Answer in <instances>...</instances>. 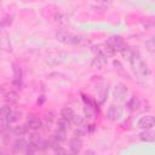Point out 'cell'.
<instances>
[{
    "label": "cell",
    "mask_w": 155,
    "mask_h": 155,
    "mask_svg": "<svg viewBox=\"0 0 155 155\" xmlns=\"http://www.w3.org/2000/svg\"><path fill=\"white\" fill-rule=\"evenodd\" d=\"M107 44L115 51V52H121L126 46L127 44L124 41V39L119 35H114V36H110L107 39Z\"/></svg>",
    "instance_id": "277c9868"
},
{
    "label": "cell",
    "mask_w": 155,
    "mask_h": 155,
    "mask_svg": "<svg viewBox=\"0 0 155 155\" xmlns=\"http://www.w3.org/2000/svg\"><path fill=\"white\" fill-rule=\"evenodd\" d=\"M74 115H75V113H74V110L71 108L64 107L59 113V119H62V120H64V121H67V122H69L71 125V120H73Z\"/></svg>",
    "instance_id": "7c38bea8"
},
{
    "label": "cell",
    "mask_w": 155,
    "mask_h": 155,
    "mask_svg": "<svg viewBox=\"0 0 155 155\" xmlns=\"http://www.w3.org/2000/svg\"><path fill=\"white\" fill-rule=\"evenodd\" d=\"M98 2H102V4H110L113 2V0H97Z\"/></svg>",
    "instance_id": "484cf974"
},
{
    "label": "cell",
    "mask_w": 155,
    "mask_h": 155,
    "mask_svg": "<svg viewBox=\"0 0 155 155\" xmlns=\"http://www.w3.org/2000/svg\"><path fill=\"white\" fill-rule=\"evenodd\" d=\"M145 48H147L148 52L155 53V35L150 36V38L145 41Z\"/></svg>",
    "instance_id": "44dd1931"
},
{
    "label": "cell",
    "mask_w": 155,
    "mask_h": 155,
    "mask_svg": "<svg viewBox=\"0 0 155 155\" xmlns=\"http://www.w3.org/2000/svg\"><path fill=\"white\" fill-rule=\"evenodd\" d=\"M91 51L94 53V56H104V57H111L115 54V51L107 44H96L91 46Z\"/></svg>",
    "instance_id": "3957f363"
},
{
    "label": "cell",
    "mask_w": 155,
    "mask_h": 155,
    "mask_svg": "<svg viewBox=\"0 0 155 155\" xmlns=\"http://www.w3.org/2000/svg\"><path fill=\"white\" fill-rule=\"evenodd\" d=\"M4 99H5V102L7 103V104H13V103H16L17 101H18V93H17V91H13V90H10V91H7L5 94H4Z\"/></svg>",
    "instance_id": "2e32d148"
},
{
    "label": "cell",
    "mask_w": 155,
    "mask_h": 155,
    "mask_svg": "<svg viewBox=\"0 0 155 155\" xmlns=\"http://www.w3.org/2000/svg\"><path fill=\"white\" fill-rule=\"evenodd\" d=\"M92 131H93V125H88V124L84 122V124L76 126V128L74 131V134L78 136V137H81V136H86V134L91 133Z\"/></svg>",
    "instance_id": "30bf717a"
},
{
    "label": "cell",
    "mask_w": 155,
    "mask_h": 155,
    "mask_svg": "<svg viewBox=\"0 0 155 155\" xmlns=\"http://www.w3.org/2000/svg\"><path fill=\"white\" fill-rule=\"evenodd\" d=\"M44 101H45V98H44V96H41V99H40V101L38 99V104H41V103H42Z\"/></svg>",
    "instance_id": "4316f807"
},
{
    "label": "cell",
    "mask_w": 155,
    "mask_h": 155,
    "mask_svg": "<svg viewBox=\"0 0 155 155\" xmlns=\"http://www.w3.org/2000/svg\"><path fill=\"white\" fill-rule=\"evenodd\" d=\"M128 62H130V67H131V69H132V71L136 76H139V78L148 76L149 68H148L147 63L144 62V59L142 58V56L138 51L131 57V59Z\"/></svg>",
    "instance_id": "6da1fadb"
},
{
    "label": "cell",
    "mask_w": 155,
    "mask_h": 155,
    "mask_svg": "<svg viewBox=\"0 0 155 155\" xmlns=\"http://www.w3.org/2000/svg\"><path fill=\"white\" fill-rule=\"evenodd\" d=\"M27 140L23 139L22 137H18L15 142H13V145H12V149L13 151L16 153H19V151H25V147H27Z\"/></svg>",
    "instance_id": "5bb4252c"
},
{
    "label": "cell",
    "mask_w": 155,
    "mask_h": 155,
    "mask_svg": "<svg viewBox=\"0 0 155 155\" xmlns=\"http://www.w3.org/2000/svg\"><path fill=\"white\" fill-rule=\"evenodd\" d=\"M53 121H54V114L52 113V111H46L45 113V126H46V128H50V126L53 124Z\"/></svg>",
    "instance_id": "7402d4cb"
},
{
    "label": "cell",
    "mask_w": 155,
    "mask_h": 155,
    "mask_svg": "<svg viewBox=\"0 0 155 155\" xmlns=\"http://www.w3.org/2000/svg\"><path fill=\"white\" fill-rule=\"evenodd\" d=\"M42 126H44V122L38 116H29L28 120H27V124H25L27 130L28 131H31V132H35V131L41 130Z\"/></svg>",
    "instance_id": "52a82bcc"
},
{
    "label": "cell",
    "mask_w": 155,
    "mask_h": 155,
    "mask_svg": "<svg viewBox=\"0 0 155 155\" xmlns=\"http://www.w3.org/2000/svg\"><path fill=\"white\" fill-rule=\"evenodd\" d=\"M53 151H54L56 154H59V153H61V154H64V153H67V151H65V149H63L61 145L54 147V148H53Z\"/></svg>",
    "instance_id": "d4e9b609"
},
{
    "label": "cell",
    "mask_w": 155,
    "mask_h": 155,
    "mask_svg": "<svg viewBox=\"0 0 155 155\" xmlns=\"http://www.w3.org/2000/svg\"><path fill=\"white\" fill-rule=\"evenodd\" d=\"M127 93H128V90H127V87L124 84H116L115 85L114 91H113V96H114V99L115 101H117V102L126 101Z\"/></svg>",
    "instance_id": "8992f818"
},
{
    "label": "cell",
    "mask_w": 155,
    "mask_h": 155,
    "mask_svg": "<svg viewBox=\"0 0 155 155\" xmlns=\"http://www.w3.org/2000/svg\"><path fill=\"white\" fill-rule=\"evenodd\" d=\"M140 107V101L137 96H132L128 101H127V108L131 110V111H136L138 110Z\"/></svg>",
    "instance_id": "e0dca14e"
},
{
    "label": "cell",
    "mask_w": 155,
    "mask_h": 155,
    "mask_svg": "<svg viewBox=\"0 0 155 155\" xmlns=\"http://www.w3.org/2000/svg\"><path fill=\"white\" fill-rule=\"evenodd\" d=\"M139 138L143 142H154L155 140V132L151 131V128L142 130V132L139 133Z\"/></svg>",
    "instance_id": "4fadbf2b"
},
{
    "label": "cell",
    "mask_w": 155,
    "mask_h": 155,
    "mask_svg": "<svg viewBox=\"0 0 155 155\" xmlns=\"http://www.w3.org/2000/svg\"><path fill=\"white\" fill-rule=\"evenodd\" d=\"M11 111H12V109H11L10 104L6 103L5 105H2L1 107V110H0V120H6L7 121V117L11 114Z\"/></svg>",
    "instance_id": "ffe728a7"
},
{
    "label": "cell",
    "mask_w": 155,
    "mask_h": 155,
    "mask_svg": "<svg viewBox=\"0 0 155 155\" xmlns=\"http://www.w3.org/2000/svg\"><path fill=\"white\" fill-rule=\"evenodd\" d=\"M155 126V117L151 115H144L140 116L139 120L137 121V127L140 130H148V128H153Z\"/></svg>",
    "instance_id": "ba28073f"
},
{
    "label": "cell",
    "mask_w": 155,
    "mask_h": 155,
    "mask_svg": "<svg viewBox=\"0 0 155 155\" xmlns=\"http://www.w3.org/2000/svg\"><path fill=\"white\" fill-rule=\"evenodd\" d=\"M136 52H137V50H134V47H131V46H128V45H127V46H126V47H125L120 53H121V56H122L124 58H126V59H128V61H130V59H131V57H132Z\"/></svg>",
    "instance_id": "d6986e66"
},
{
    "label": "cell",
    "mask_w": 155,
    "mask_h": 155,
    "mask_svg": "<svg viewBox=\"0 0 155 155\" xmlns=\"http://www.w3.org/2000/svg\"><path fill=\"white\" fill-rule=\"evenodd\" d=\"M108 64V59L107 57L104 56H94V58L91 61V68L92 69H97V70H101V69H104Z\"/></svg>",
    "instance_id": "9c48e42d"
},
{
    "label": "cell",
    "mask_w": 155,
    "mask_h": 155,
    "mask_svg": "<svg viewBox=\"0 0 155 155\" xmlns=\"http://www.w3.org/2000/svg\"><path fill=\"white\" fill-rule=\"evenodd\" d=\"M122 113H124V109L120 104H111L107 110V117L110 121H117L119 119H121Z\"/></svg>",
    "instance_id": "5b68a950"
},
{
    "label": "cell",
    "mask_w": 155,
    "mask_h": 155,
    "mask_svg": "<svg viewBox=\"0 0 155 155\" xmlns=\"http://www.w3.org/2000/svg\"><path fill=\"white\" fill-rule=\"evenodd\" d=\"M19 119H21V113L12 110V111H11V114L8 115V117H7V122L11 125V124H15V122H17Z\"/></svg>",
    "instance_id": "603a6c76"
},
{
    "label": "cell",
    "mask_w": 155,
    "mask_h": 155,
    "mask_svg": "<svg viewBox=\"0 0 155 155\" xmlns=\"http://www.w3.org/2000/svg\"><path fill=\"white\" fill-rule=\"evenodd\" d=\"M64 57H65V54H64V53H62V52L51 53V54H48V56L46 57V62L48 63V62H51V61L53 59V61H54V62H53V65H57V64H59V63H62V62H63Z\"/></svg>",
    "instance_id": "9a60e30c"
},
{
    "label": "cell",
    "mask_w": 155,
    "mask_h": 155,
    "mask_svg": "<svg viewBox=\"0 0 155 155\" xmlns=\"http://www.w3.org/2000/svg\"><path fill=\"white\" fill-rule=\"evenodd\" d=\"M107 96H108V87L99 86V88L97 91V101H98V103L102 104L107 99Z\"/></svg>",
    "instance_id": "ac0fdd59"
},
{
    "label": "cell",
    "mask_w": 155,
    "mask_h": 155,
    "mask_svg": "<svg viewBox=\"0 0 155 155\" xmlns=\"http://www.w3.org/2000/svg\"><path fill=\"white\" fill-rule=\"evenodd\" d=\"M1 47L5 50V51H11V44H10V40H7L6 38H4L1 40Z\"/></svg>",
    "instance_id": "cb8c5ba5"
},
{
    "label": "cell",
    "mask_w": 155,
    "mask_h": 155,
    "mask_svg": "<svg viewBox=\"0 0 155 155\" xmlns=\"http://www.w3.org/2000/svg\"><path fill=\"white\" fill-rule=\"evenodd\" d=\"M56 38L57 40L63 44V45H69V46H75V45H79L81 42V38L78 36V35H74L71 34L70 31H67L64 29H61L56 33Z\"/></svg>",
    "instance_id": "7a4b0ae2"
},
{
    "label": "cell",
    "mask_w": 155,
    "mask_h": 155,
    "mask_svg": "<svg viewBox=\"0 0 155 155\" xmlns=\"http://www.w3.org/2000/svg\"><path fill=\"white\" fill-rule=\"evenodd\" d=\"M69 149H70V153L73 154H79L82 149V140L76 136L74 138H71L69 140Z\"/></svg>",
    "instance_id": "8fae6325"
}]
</instances>
